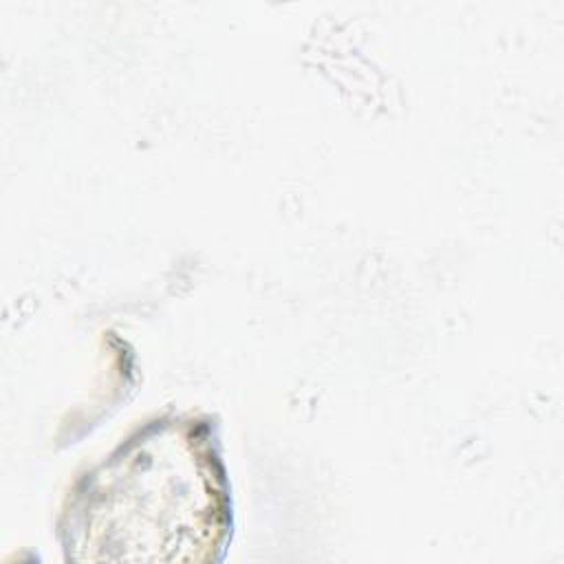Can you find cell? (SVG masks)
Masks as SVG:
<instances>
[{
    "label": "cell",
    "mask_w": 564,
    "mask_h": 564,
    "mask_svg": "<svg viewBox=\"0 0 564 564\" xmlns=\"http://www.w3.org/2000/svg\"><path fill=\"white\" fill-rule=\"evenodd\" d=\"M229 529L209 430L152 425L88 476L70 511L79 560H207Z\"/></svg>",
    "instance_id": "1"
}]
</instances>
